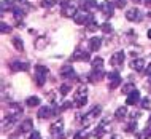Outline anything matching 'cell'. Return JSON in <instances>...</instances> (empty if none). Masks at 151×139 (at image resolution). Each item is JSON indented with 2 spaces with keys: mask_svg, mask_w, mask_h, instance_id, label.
I'll list each match as a JSON object with an SVG mask.
<instances>
[{
  "mask_svg": "<svg viewBox=\"0 0 151 139\" xmlns=\"http://www.w3.org/2000/svg\"><path fill=\"white\" fill-rule=\"evenodd\" d=\"M70 85H68V83H64V85H60V88H59V93H60V95H62V96H65V95H68V93H70Z\"/></svg>",
  "mask_w": 151,
  "mask_h": 139,
  "instance_id": "cell-27",
  "label": "cell"
},
{
  "mask_svg": "<svg viewBox=\"0 0 151 139\" xmlns=\"http://www.w3.org/2000/svg\"><path fill=\"white\" fill-rule=\"evenodd\" d=\"M119 85H121V77H119V74H116V72L108 74V88H110V90H116Z\"/></svg>",
  "mask_w": 151,
  "mask_h": 139,
  "instance_id": "cell-6",
  "label": "cell"
},
{
  "mask_svg": "<svg viewBox=\"0 0 151 139\" xmlns=\"http://www.w3.org/2000/svg\"><path fill=\"white\" fill-rule=\"evenodd\" d=\"M73 61H88L89 59V53L84 50H75V53L72 55Z\"/></svg>",
  "mask_w": 151,
  "mask_h": 139,
  "instance_id": "cell-13",
  "label": "cell"
},
{
  "mask_svg": "<svg viewBox=\"0 0 151 139\" xmlns=\"http://www.w3.org/2000/svg\"><path fill=\"white\" fill-rule=\"evenodd\" d=\"M116 7L124 8V7H126V0H118V2H116Z\"/></svg>",
  "mask_w": 151,
  "mask_h": 139,
  "instance_id": "cell-39",
  "label": "cell"
},
{
  "mask_svg": "<svg viewBox=\"0 0 151 139\" xmlns=\"http://www.w3.org/2000/svg\"><path fill=\"white\" fill-rule=\"evenodd\" d=\"M148 39H151V29L148 31Z\"/></svg>",
  "mask_w": 151,
  "mask_h": 139,
  "instance_id": "cell-45",
  "label": "cell"
},
{
  "mask_svg": "<svg viewBox=\"0 0 151 139\" xmlns=\"http://www.w3.org/2000/svg\"><path fill=\"white\" fill-rule=\"evenodd\" d=\"M60 77L62 79H73L75 77V71H73V67L70 64H67V66H64L60 69Z\"/></svg>",
  "mask_w": 151,
  "mask_h": 139,
  "instance_id": "cell-12",
  "label": "cell"
},
{
  "mask_svg": "<svg viewBox=\"0 0 151 139\" xmlns=\"http://www.w3.org/2000/svg\"><path fill=\"white\" fill-rule=\"evenodd\" d=\"M146 75H151V63H148V67H146Z\"/></svg>",
  "mask_w": 151,
  "mask_h": 139,
  "instance_id": "cell-42",
  "label": "cell"
},
{
  "mask_svg": "<svg viewBox=\"0 0 151 139\" xmlns=\"http://www.w3.org/2000/svg\"><path fill=\"white\" fill-rule=\"evenodd\" d=\"M100 45H102L100 37H92V39L89 40V51H97L100 48Z\"/></svg>",
  "mask_w": 151,
  "mask_h": 139,
  "instance_id": "cell-15",
  "label": "cell"
},
{
  "mask_svg": "<svg viewBox=\"0 0 151 139\" xmlns=\"http://www.w3.org/2000/svg\"><path fill=\"white\" fill-rule=\"evenodd\" d=\"M19 114H22L21 104H18V103H10V104H8V115H11V117H18Z\"/></svg>",
  "mask_w": 151,
  "mask_h": 139,
  "instance_id": "cell-8",
  "label": "cell"
},
{
  "mask_svg": "<svg viewBox=\"0 0 151 139\" xmlns=\"http://www.w3.org/2000/svg\"><path fill=\"white\" fill-rule=\"evenodd\" d=\"M73 21L76 24H81V26H84V24H94V16L89 11H78L75 15V18H73Z\"/></svg>",
  "mask_w": 151,
  "mask_h": 139,
  "instance_id": "cell-1",
  "label": "cell"
},
{
  "mask_svg": "<svg viewBox=\"0 0 151 139\" xmlns=\"http://www.w3.org/2000/svg\"><path fill=\"white\" fill-rule=\"evenodd\" d=\"M138 101H140V91L138 90H134L130 95H127V99H126V104L127 106H135Z\"/></svg>",
  "mask_w": 151,
  "mask_h": 139,
  "instance_id": "cell-10",
  "label": "cell"
},
{
  "mask_svg": "<svg viewBox=\"0 0 151 139\" xmlns=\"http://www.w3.org/2000/svg\"><path fill=\"white\" fill-rule=\"evenodd\" d=\"M46 43H48L46 37H38L37 42H35V48H37V50H43V48L46 47Z\"/></svg>",
  "mask_w": 151,
  "mask_h": 139,
  "instance_id": "cell-21",
  "label": "cell"
},
{
  "mask_svg": "<svg viewBox=\"0 0 151 139\" xmlns=\"http://www.w3.org/2000/svg\"><path fill=\"white\" fill-rule=\"evenodd\" d=\"M97 29V24H92V26H88V31L89 32H92V31H96Z\"/></svg>",
  "mask_w": 151,
  "mask_h": 139,
  "instance_id": "cell-41",
  "label": "cell"
},
{
  "mask_svg": "<svg viewBox=\"0 0 151 139\" xmlns=\"http://www.w3.org/2000/svg\"><path fill=\"white\" fill-rule=\"evenodd\" d=\"M100 112H102V107L100 106H94V107L89 110V112L86 114V115L83 117V126H88V125H91L94 120H96L97 117L100 115Z\"/></svg>",
  "mask_w": 151,
  "mask_h": 139,
  "instance_id": "cell-2",
  "label": "cell"
},
{
  "mask_svg": "<svg viewBox=\"0 0 151 139\" xmlns=\"http://www.w3.org/2000/svg\"><path fill=\"white\" fill-rule=\"evenodd\" d=\"M122 61H124V51H116L115 55L111 56V59H110V64H111L113 67H121Z\"/></svg>",
  "mask_w": 151,
  "mask_h": 139,
  "instance_id": "cell-7",
  "label": "cell"
},
{
  "mask_svg": "<svg viewBox=\"0 0 151 139\" xmlns=\"http://www.w3.org/2000/svg\"><path fill=\"white\" fill-rule=\"evenodd\" d=\"M10 69L11 71H14V72H19V71H27L29 69V64L26 63V61H19V59H14V61H11L10 64Z\"/></svg>",
  "mask_w": 151,
  "mask_h": 139,
  "instance_id": "cell-4",
  "label": "cell"
},
{
  "mask_svg": "<svg viewBox=\"0 0 151 139\" xmlns=\"http://www.w3.org/2000/svg\"><path fill=\"white\" fill-rule=\"evenodd\" d=\"M35 82L38 87H43L45 82H46V75H40V74H35Z\"/></svg>",
  "mask_w": 151,
  "mask_h": 139,
  "instance_id": "cell-28",
  "label": "cell"
},
{
  "mask_svg": "<svg viewBox=\"0 0 151 139\" xmlns=\"http://www.w3.org/2000/svg\"><path fill=\"white\" fill-rule=\"evenodd\" d=\"M29 139H42V136H40V133H38V131H32Z\"/></svg>",
  "mask_w": 151,
  "mask_h": 139,
  "instance_id": "cell-38",
  "label": "cell"
},
{
  "mask_svg": "<svg viewBox=\"0 0 151 139\" xmlns=\"http://www.w3.org/2000/svg\"><path fill=\"white\" fill-rule=\"evenodd\" d=\"M62 130H64V122L59 118L58 122H54V123L51 125L50 131H51V134H52V136H59V134L62 133Z\"/></svg>",
  "mask_w": 151,
  "mask_h": 139,
  "instance_id": "cell-11",
  "label": "cell"
},
{
  "mask_svg": "<svg viewBox=\"0 0 151 139\" xmlns=\"http://www.w3.org/2000/svg\"><path fill=\"white\" fill-rule=\"evenodd\" d=\"M0 31H2V34H10L11 32V26H8L6 23H0Z\"/></svg>",
  "mask_w": 151,
  "mask_h": 139,
  "instance_id": "cell-32",
  "label": "cell"
},
{
  "mask_svg": "<svg viewBox=\"0 0 151 139\" xmlns=\"http://www.w3.org/2000/svg\"><path fill=\"white\" fill-rule=\"evenodd\" d=\"M143 136H145V138H151V128H150V130H148V128L145 130V131H143Z\"/></svg>",
  "mask_w": 151,
  "mask_h": 139,
  "instance_id": "cell-40",
  "label": "cell"
},
{
  "mask_svg": "<svg viewBox=\"0 0 151 139\" xmlns=\"http://www.w3.org/2000/svg\"><path fill=\"white\" fill-rule=\"evenodd\" d=\"M148 125H151V115H150V118H148Z\"/></svg>",
  "mask_w": 151,
  "mask_h": 139,
  "instance_id": "cell-46",
  "label": "cell"
},
{
  "mask_svg": "<svg viewBox=\"0 0 151 139\" xmlns=\"http://www.w3.org/2000/svg\"><path fill=\"white\" fill-rule=\"evenodd\" d=\"M126 115H127V109L126 107H119V109H116V112H115V118H118V120H122Z\"/></svg>",
  "mask_w": 151,
  "mask_h": 139,
  "instance_id": "cell-23",
  "label": "cell"
},
{
  "mask_svg": "<svg viewBox=\"0 0 151 139\" xmlns=\"http://www.w3.org/2000/svg\"><path fill=\"white\" fill-rule=\"evenodd\" d=\"M83 8L86 11H91L94 8H97V0H83Z\"/></svg>",
  "mask_w": 151,
  "mask_h": 139,
  "instance_id": "cell-20",
  "label": "cell"
},
{
  "mask_svg": "<svg viewBox=\"0 0 151 139\" xmlns=\"http://www.w3.org/2000/svg\"><path fill=\"white\" fill-rule=\"evenodd\" d=\"M100 29H102V32H104V34H110V32L113 31V27H111V24L110 23H104L100 26Z\"/></svg>",
  "mask_w": 151,
  "mask_h": 139,
  "instance_id": "cell-31",
  "label": "cell"
},
{
  "mask_svg": "<svg viewBox=\"0 0 151 139\" xmlns=\"http://www.w3.org/2000/svg\"><path fill=\"white\" fill-rule=\"evenodd\" d=\"M13 15H14L16 19H22L24 15H26V11L21 10V8H14V10H13Z\"/></svg>",
  "mask_w": 151,
  "mask_h": 139,
  "instance_id": "cell-30",
  "label": "cell"
},
{
  "mask_svg": "<svg viewBox=\"0 0 151 139\" xmlns=\"http://www.w3.org/2000/svg\"><path fill=\"white\" fill-rule=\"evenodd\" d=\"M130 67H132L134 71H137V72L143 71V67H145V59H142V58L134 59L132 63H130Z\"/></svg>",
  "mask_w": 151,
  "mask_h": 139,
  "instance_id": "cell-16",
  "label": "cell"
},
{
  "mask_svg": "<svg viewBox=\"0 0 151 139\" xmlns=\"http://www.w3.org/2000/svg\"><path fill=\"white\" fill-rule=\"evenodd\" d=\"M130 117H132L134 120H135V118H138V114H137V112H132V114H130Z\"/></svg>",
  "mask_w": 151,
  "mask_h": 139,
  "instance_id": "cell-43",
  "label": "cell"
},
{
  "mask_svg": "<svg viewBox=\"0 0 151 139\" xmlns=\"http://www.w3.org/2000/svg\"><path fill=\"white\" fill-rule=\"evenodd\" d=\"M11 43H13V47L18 51H24V43H22V40L19 39V37H11Z\"/></svg>",
  "mask_w": 151,
  "mask_h": 139,
  "instance_id": "cell-19",
  "label": "cell"
},
{
  "mask_svg": "<svg viewBox=\"0 0 151 139\" xmlns=\"http://www.w3.org/2000/svg\"><path fill=\"white\" fill-rule=\"evenodd\" d=\"M104 134H105V125H100L99 126V128H97L96 130V131H94V136H96V138H104Z\"/></svg>",
  "mask_w": 151,
  "mask_h": 139,
  "instance_id": "cell-29",
  "label": "cell"
},
{
  "mask_svg": "<svg viewBox=\"0 0 151 139\" xmlns=\"http://www.w3.org/2000/svg\"><path fill=\"white\" fill-rule=\"evenodd\" d=\"M126 18H127L129 21H138V19H140V11H138L137 8H129V10L126 11Z\"/></svg>",
  "mask_w": 151,
  "mask_h": 139,
  "instance_id": "cell-14",
  "label": "cell"
},
{
  "mask_svg": "<svg viewBox=\"0 0 151 139\" xmlns=\"http://www.w3.org/2000/svg\"><path fill=\"white\" fill-rule=\"evenodd\" d=\"M134 3H140V5H145V7H148L151 8V0H132Z\"/></svg>",
  "mask_w": 151,
  "mask_h": 139,
  "instance_id": "cell-35",
  "label": "cell"
},
{
  "mask_svg": "<svg viewBox=\"0 0 151 139\" xmlns=\"http://www.w3.org/2000/svg\"><path fill=\"white\" fill-rule=\"evenodd\" d=\"M110 139H119V136H111Z\"/></svg>",
  "mask_w": 151,
  "mask_h": 139,
  "instance_id": "cell-44",
  "label": "cell"
},
{
  "mask_svg": "<svg viewBox=\"0 0 151 139\" xmlns=\"http://www.w3.org/2000/svg\"><path fill=\"white\" fill-rule=\"evenodd\" d=\"M76 13H78V10H76V7L72 2L62 0V16H65V18H75Z\"/></svg>",
  "mask_w": 151,
  "mask_h": 139,
  "instance_id": "cell-3",
  "label": "cell"
},
{
  "mask_svg": "<svg viewBox=\"0 0 151 139\" xmlns=\"http://www.w3.org/2000/svg\"><path fill=\"white\" fill-rule=\"evenodd\" d=\"M32 126H34V122L30 118H26L21 123V126H19V130H21V133H29V131H32Z\"/></svg>",
  "mask_w": 151,
  "mask_h": 139,
  "instance_id": "cell-18",
  "label": "cell"
},
{
  "mask_svg": "<svg viewBox=\"0 0 151 139\" xmlns=\"http://www.w3.org/2000/svg\"><path fill=\"white\" fill-rule=\"evenodd\" d=\"M140 106H142V109H150L151 107V99L143 98V99H142V103H140Z\"/></svg>",
  "mask_w": 151,
  "mask_h": 139,
  "instance_id": "cell-34",
  "label": "cell"
},
{
  "mask_svg": "<svg viewBox=\"0 0 151 139\" xmlns=\"http://www.w3.org/2000/svg\"><path fill=\"white\" fill-rule=\"evenodd\" d=\"M134 90H135V87H134L132 83H127L126 87H122V93H124V95H130Z\"/></svg>",
  "mask_w": 151,
  "mask_h": 139,
  "instance_id": "cell-33",
  "label": "cell"
},
{
  "mask_svg": "<svg viewBox=\"0 0 151 139\" xmlns=\"http://www.w3.org/2000/svg\"><path fill=\"white\" fill-rule=\"evenodd\" d=\"M113 3L110 2V0H105V2H102L100 3V11L104 13L105 16H111L113 15Z\"/></svg>",
  "mask_w": 151,
  "mask_h": 139,
  "instance_id": "cell-9",
  "label": "cell"
},
{
  "mask_svg": "<svg viewBox=\"0 0 151 139\" xmlns=\"http://www.w3.org/2000/svg\"><path fill=\"white\" fill-rule=\"evenodd\" d=\"M56 112H58V109L56 107H48V106H45L38 110V118L40 120H45V118H50L51 115H56Z\"/></svg>",
  "mask_w": 151,
  "mask_h": 139,
  "instance_id": "cell-5",
  "label": "cell"
},
{
  "mask_svg": "<svg viewBox=\"0 0 151 139\" xmlns=\"http://www.w3.org/2000/svg\"><path fill=\"white\" fill-rule=\"evenodd\" d=\"M68 107H72V101H67V103H64L62 107H59V112H60V110H67Z\"/></svg>",
  "mask_w": 151,
  "mask_h": 139,
  "instance_id": "cell-36",
  "label": "cell"
},
{
  "mask_svg": "<svg viewBox=\"0 0 151 139\" xmlns=\"http://www.w3.org/2000/svg\"><path fill=\"white\" fill-rule=\"evenodd\" d=\"M126 130H127V131H137V123H134V122H132V123H129Z\"/></svg>",
  "mask_w": 151,
  "mask_h": 139,
  "instance_id": "cell-37",
  "label": "cell"
},
{
  "mask_svg": "<svg viewBox=\"0 0 151 139\" xmlns=\"http://www.w3.org/2000/svg\"><path fill=\"white\" fill-rule=\"evenodd\" d=\"M18 2H21V3H26V0H18Z\"/></svg>",
  "mask_w": 151,
  "mask_h": 139,
  "instance_id": "cell-47",
  "label": "cell"
},
{
  "mask_svg": "<svg viewBox=\"0 0 151 139\" xmlns=\"http://www.w3.org/2000/svg\"><path fill=\"white\" fill-rule=\"evenodd\" d=\"M35 74H40V75H48V74H50V69H48L46 66H37L35 67Z\"/></svg>",
  "mask_w": 151,
  "mask_h": 139,
  "instance_id": "cell-24",
  "label": "cell"
},
{
  "mask_svg": "<svg viewBox=\"0 0 151 139\" xmlns=\"http://www.w3.org/2000/svg\"><path fill=\"white\" fill-rule=\"evenodd\" d=\"M86 96H88V88H86V87H80V88L75 91V95H73V101L83 99V98H86Z\"/></svg>",
  "mask_w": 151,
  "mask_h": 139,
  "instance_id": "cell-17",
  "label": "cell"
},
{
  "mask_svg": "<svg viewBox=\"0 0 151 139\" xmlns=\"http://www.w3.org/2000/svg\"><path fill=\"white\" fill-rule=\"evenodd\" d=\"M56 3H58V0H42V7L43 8H52V7H56Z\"/></svg>",
  "mask_w": 151,
  "mask_h": 139,
  "instance_id": "cell-26",
  "label": "cell"
},
{
  "mask_svg": "<svg viewBox=\"0 0 151 139\" xmlns=\"http://www.w3.org/2000/svg\"><path fill=\"white\" fill-rule=\"evenodd\" d=\"M26 104L29 106V107H37V106L40 104V98H38V96H30V98H27Z\"/></svg>",
  "mask_w": 151,
  "mask_h": 139,
  "instance_id": "cell-22",
  "label": "cell"
},
{
  "mask_svg": "<svg viewBox=\"0 0 151 139\" xmlns=\"http://www.w3.org/2000/svg\"><path fill=\"white\" fill-rule=\"evenodd\" d=\"M11 8H13V2H11V0H2V11L3 13H5L6 10H11Z\"/></svg>",
  "mask_w": 151,
  "mask_h": 139,
  "instance_id": "cell-25",
  "label": "cell"
}]
</instances>
